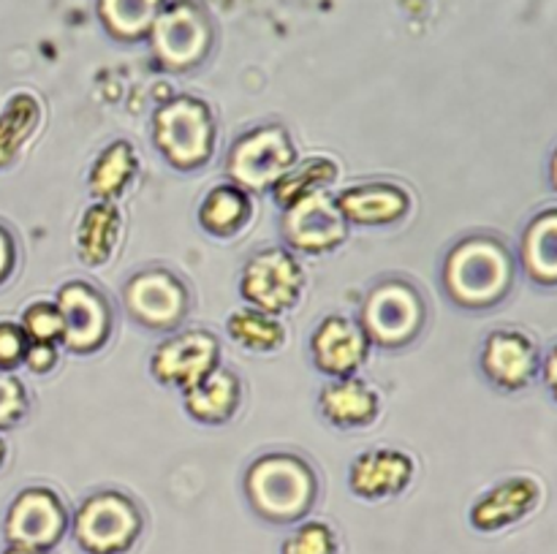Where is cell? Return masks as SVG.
Returning a JSON list of instances; mask_svg holds the SVG:
<instances>
[{
    "mask_svg": "<svg viewBox=\"0 0 557 554\" xmlns=\"http://www.w3.org/2000/svg\"><path fill=\"white\" fill-rule=\"evenodd\" d=\"M515 255L500 239L473 234L449 250L444 264V282L449 297L462 307H493L515 282Z\"/></svg>",
    "mask_w": 557,
    "mask_h": 554,
    "instance_id": "cell-1",
    "label": "cell"
},
{
    "mask_svg": "<svg viewBox=\"0 0 557 554\" xmlns=\"http://www.w3.org/2000/svg\"><path fill=\"white\" fill-rule=\"evenodd\" d=\"M245 492L264 519L294 521L313 505L315 476L299 456L267 454L248 467Z\"/></svg>",
    "mask_w": 557,
    "mask_h": 554,
    "instance_id": "cell-2",
    "label": "cell"
},
{
    "mask_svg": "<svg viewBox=\"0 0 557 554\" xmlns=\"http://www.w3.org/2000/svg\"><path fill=\"white\" fill-rule=\"evenodd\" d=\"M158 150L177 168H196L210 158L215 128L210 109L196 98H174L158 109L152 119Z\"/></svg>",
    "mask_w": 557,
    "mask_h": 554,
    "instance_id": "cell-3",
    "label": "cell"
},
{
    "mask_svg": "<svg viewBox=\"0 0 557 554\" xmlns=\"http://www.w3.org/2000/svg\"><path fill=\"white\" fill-rule=\"evenodd\" d=\"M424 324V302L406 280H384L368 293L362 307V329L368 340L384 348L411 342Z\"/></svg>",
    "mask_w": 557,
    "mask_h": 554,
    "instance_id": "cell-4",
    "label": "cell"
},
{
    "mask_svg": "<svg viewBox=\"0 0 557 554\" xmlns=\"http://www.w3.org/2000/svg\"><path fill=\"white\" fill-rule=\"evenodd\" d=\"M294 166V147L281 125H261L234 141L226 172L243 190H267Z\"/></svg>",
    "mask_w": 557,
    "mask_h": 554,
    "instance_id": "cell-5",
    "label": "cell"
},
{
    "mask_svg": "<svg viewBox=\"0 0 557 554\" xmlns=\"http://www.w3.org/2000/svg\"><path fill=\"white\" fill-rule=\"evenodd\" d=\"M141 530V514L125 494L98 492L82 503L74 536L90 554H114L128 549Z\"/></svg>",
    "mask_w": 557,
    "mask_h": 554,
    "instance_id": "cell-6",
    "label": "cell"
},
{
    "mask_svg": "<svg viewBox=\"0 0 557 554\" xmlns=\"http://www.w3.org/2000/svg\"><path fill=\"white\" fill-rule=\"evenodd\" d=\"M239 291L261 313H283L302 291V269L286 250H264L245 264Z\"/></svg>",
    "mask_w": 557,
    "mask_h": 554,
    "instance_id": "cell-7",
    "label": "cell"
},
{
    "mask_svg": "<svg viewBox=\"0 0 557 554\" xmlns=\"http://www.w3.org/2000/svg\"><path fill=\"white\" fill-rule=\"evenodd\" d=\"M346 217L337 206V199L326 190H315L294 201L283 215V234L288 244L302 253H324L337 248L346 239Z\"/></svg>",
    "mask_w": 557,
    "mask_h": 554,
    "instance_id": "cell-8",
    "label": "cell"
},
{
    "mask_svg": "<svg viewBox=\"0 0 557 554\" xmlns=\"http://www.w3.org/2000/svg\"><path fill=\"white\" fill-rule=\"evenodd\" d=\"M65 530V508L49 489H25L5 516V541L14 549L44 552Z\"/></svg>",
    "mask_w": 557,
    "mask_h": 554,
    "instance_id": "cell-9",
    "label": "cell"
},
{
    "mask_svg": "<svg viewBox=\"0 0 557 554\" xmlns=\"http://www.w3.org/2000/svg\"><path fill=\"white\" fill-rule=\"evenodd\" d=\"M542 367L539 345L520 329L490 331L482 348V369L493 386L504 391H520L536 378Z\"/></svg>",
    "mask_w": 557,
    "mask_h": 554,
    "instance_id": "cell-10",
    "label": "cell"
},
{
    "mask_svg": "<svg viewBox=\"0 0 557 554\" xmlns=\"http://www.w3.org/2000/svg\"><path fill=\"white\" fill-rule=\"evenodd\" d=\"M218 367V342L207 331H183L169 337L152 353V375L161 383L194 389Z\"/></svg>",
    "mask_w": 557,
    "mask_h": 554,
    "instance_id": "cell-11",
    "label": "cell"
},
{
    "mask_svg": "<svg viewBox=\"0 0 557 554\" xmlns=\"http://www.w3.org/2000/svg\"><path fill=\"white\" fill-rule=\"evenodd\" d=\"M125 304L131 315L152 329H172L180 324L188 307L185 288L172 272L150 269L131 277L125 286Z\"/></svg>",
    "mask_w": 557,
    "mask_h": 554,
    "instance_id": "cell-12",
    "label": "cell"
},
{
    "mask_svg": "<svg viewBox=\"0 0 557 554\" xmlns=\"http://www.w3.org/2000/svg\"><path fill=\"white\" fill-rule=\"evenodd\" d=\"M58 310L63 315V342L71 351H96L109 335L112 313L101 293L87 282H69L60 288Z\"/></svg>",
    "mask_w": 557,
    "mask_h": 554,
    "instance_id": "cell-13",
    "label": "cell"
},
{
    "mask_svg": "<svg viewBox=\"0 0 557 554\" xmlns=\"http://www.w3.org/2000/svg\"><path fill=\"white\" fill-rule=\"evenodd\" d=\"M310 351H313L315 367L324 369L326 375L348 378L368 356V335L354 320L332 315L313 331Z\"/></svg>",
    "mask_w": 557,
    "mask_h": 554,
    "instance_id": "cell-14",
    "label": "cell"
},
{
    "mask_svg": "<svg viewBox=\"0 0 557 554\" xmlns=\"http://www.w3.org/2000/svg\"><path fill=\"white\" fill-rule=\"evenodd\" d=\"M207 41H210V33H207L205 20L190 5H174L172 11H166L156 22V33H152L158 58L177 68L196 63L205 54Z\"/></svg>",
    "mask_w": 557,
    "mask_h": 554,
    "instance_id": "cell-15",
    "label": "cell"
},
{
    "mask_svg": "<svg viewBox=\"0 0 557 554\" xmlns=\"http://www.w3.org/2000/svg\"><path fill=\"white\" fill-rule=\"evenodd\" d=\"M413 462L403 451L395 449H375L368 454L357 456L351 465V489L359 498H389V494L403 492L411 483Z\"/></svg>",
    "mask_w": 557,
    "mask_h": 554,
    "instance_id": "cell-16",
    "label": "cell"
},
{
    "mask_svg": "<svg viewBox=\"0 0 557 554\" xmlns=\"http://www.w3.org/2000/svg\"><path fill=\"white\" fill-rule=\"evenodd\" d=\"M539 498H542V489L533 478L517 476L509 481L498 483L495 489H490L471 511V521L479 530H500L506 525H515L522 516L531 514L536 508Z\"/></svg>",
    "mask_w": 557,
    "mask_h": 554,
    "instance_id": "cell-17",
    "label": "cell"
},
{
    "mask_svg": "<svg viewBox=\"0 0 557 554\" xmlns=\"http://www.w3.org/2000/svg\"><path fill=\"white\" fill-rule=\"evenodd\" d=\"M343 217L362 226H384V223L400 221L411 206V199L403 188L386 182L354 185L337 196Z\"/></svg>",
    "mask_w": 557,
    "mask_h": 554,
    "instance_id": "cell-18",
    "label": "cell"
},
{
    "mask_svg": "<svg viewBox=\"0 0 557 554\" xmlns=\"http://www.w3.org/2000/svg\"><path fill=\"white\" fill-rule=\"evenodd\" d=\"M520 264L536 286L557 288V206L531 217L522 231Z\"/></svg>",
    "mask_w": 557,
    "mask_h": 554,
    "instance_id": "cell-19",
    "label": "cell"
},
{
    "mask_svg": "<svg viewBox=\"0 0 557 554\" xmlns=\"http://www.w3.org/2000/svg\"><path fill=\"white\" fill-rule=\"evenodd\" d=\"M321 411L337 427H364L379 416V394L364 380L341 378L321 391Z\"/></svg>",
    "mask_w": 557,
    "mask_h": 554,
    "instance_id": "cell-20",
    "label": "cell"
},
{
    "mask_svg": "<svg viewBox=\"0 0 557 554\" xmlns=\"http://www.w3.org/2000/svg\"><path fill=\"white\" fill-rule=\"evenodd\" d=\"M239 405V380L228 369L215 367L205 380L185 391V407L190 416L207 424H221L237 411Z\"/></svg>",
    "mask_w": 557,
    "mask_h": 554,
    "instance_id": "cell-21",
    "label": "cell"
},
{
    "mask_svg": "<svg viewBox=\"0 0 557 554\" xmlns=\"http://www.w3.org/2000/svg\"><path fill=\"white\" fill-rule=\"evenodd\" d=\"M250 217V199L248 190L239 185H218L205 196L199 206V223L210 234L228 237L237 234Z\"/></svg>",
    "mask_w": 557,
    "mask_h": 554,
    "instance_id": "cell-22",
    "label": "cell"
},
{
    "mask_svg": "<svg viewBox=\"0 0 557 554\" xmlns=\"http://www.w3.org/2000/svg\"><path fill=\"white\" fill-rule=\"evenodd\" d=\"M120 237V215L114 204L109 201H98L96 206L87 210V215L79 223V253L82 261L98 266L112 255L114 244Z\"/></svg>",
    "mask_w": 557,
    "mask_h": 554,
    "instance_id": "cell-23",
    "label": "cell"
},
{
    "mask_svg": "<svg viewBox=\"0 0 557 554\" xmlns=\"http://www.w3.org/2000/svg\"><path fill=\"white\" fill-rule=\"evenodd\" d=\"M139 163H136L134 150H131L128 141H114L107 150L98 155V161L92 163L90 172V190L98 199L109 201L114 196L123 193L125 185L131 182V177L136 174Z\"/></svg>",
    "mask_w": 557,
    "mask_h": 554,
    "instance_id": "cell-24",
    "label": "cell"
},
{
    "mask_svg": "<svg viewBox=\"0 0 557 554\" xmlns=\"http://www.w3.org/2000/svg\"><path fill=\"white\" fill-rule=\"evenodd\" d=\"M337 177V166L330 158H310V161L292 166L275 185L272 193L281 206H292L294 201L305 199V196L324 190L332 179Z\"/></svg>",
    "mask_w": 557,
    "mask_h": 554,
    "instance_id": "cell-25",
    "label": "cell"
},
{
    "mask_svg": "<svg viewBox=\"0 0 557 554\" xmlns=\"http://www.w3.org/2000/svg\"><path fill=\"white\" fill-rule=\"evenodd\" d=\"M228 335L239 342V345L250 348V351H272L283 342L286 331L277 318L261 310H239L228 318Z\"/></svg>",
    "mask_w": 557,
    "mask_h": 554,
    "instance_id": "cell-26",
    "label": "cell"
},
{
    "mask_svg": "<svg viewBox=\"0 0 557 554\" xmlns=\"http://www.w3.org/2000/svg\"><path fill=\"white\" fill-rule=\"evenodd\" d=\"M38 123V103L33 96H16L0 117V166L16 155L22 141L33 134Z\"/></svg>",
    "mask_w": 557,
    "mask_h": 554,
    "instance_id": "cell-27",
    "label": "cell"
},
{
    "mask_svg": "<svg viewBox=\"0 0 557 554\" xmlns=\"http://www.w3.org/2000/svg\"><path fill=\"white\" fill-rule=\"evenodd\" d=\"M158 0H101V14L107 25L120 36H139L152 25Z\"/></svg>",
    "mask_w": 557,
    "mask_h": 554,
    "instance_id": "cell-28",
    "label": "cell"
},
{
    "mask_svg": "<svg viewBox=\"0 0 557 554\" xmlns=\"http://www.w3.org/2000/svg\"><path fill=\"white\" fill-rule=\"evenodd\" d=\"M22 329L30 342H52L54 345L58 340H63V315H60L58 304H30L22 315Z\"/></svg>",
    "mask_w": 557,
    "mask_h": 554,
    "instance_id": "cell-29",
    "label": "cell"
},
{
    "mask_svg": "<svg viewBox=\"0 0 557 554\" xmlns=\"http://www.w3.org/2000/svg\"><path fill=\"white\" fill-rule=\"evenodd\" d=\"M337 543L335 536L321 521H308V525L297 527L292 536L283 543V554H335Z\"/></svg>",
    "mask_w": 557,
    "mask_h": 554,
    "instance_id": "cell-30",
    "label": "cell"
},
{
    "mask_svg": "<svg viewBox=\"0 0 557 554\" xmlns=\"http://www.w3.org/2000/svg\"><path fill=\"white\" fill-rule=\"evenodd\" d=\"M25 407H27V396L20 380L9 378V375H0V429L20 421Z\"/></svg>",
    "mask_w": 557,
    "mask_h": 554,
    "instance_id": "cell-31",
    "label": "cell"
},
{
    "mask_svg": "<svg viewBox=\"0 0 557 554\" xmlns=\"http://www.w3.org/2000/svg\"><path fill=\"white\" fill-rule=\"evenodd\" d=\"M27 345L30 342H27V335L22 326L9 324V320L0 324V367L11 369L20 362H25Z\"/></svg>",
    "mask_w": 557,
    "mask_h": 554,
    "instance_id": "cell-32",
    "label": "cell"
},
{
    "mask_svg": "<svg viewBox=\"0 0 557 554\" xmlns=\"http://www.w3.org/2000/svg\"><path fill=\"white\" fill-rule=\"evenodd\" d=\"M54 358L58 356H54L52 342H30V345H27L25 362L33 373H47V369H52Z\"/></svg>",
    "mask_w": 557,
    "mask_h": 554,
    "instance_id": "cell-33",
    "label": "cell"
},
{
    "mask_svg": "<svg viewBox=\"0 0 557 554\" xmlns=\"http://www.w3.org/2000/svg\"><path fill=\"white\" fill-rule=\"evenodd\" d=\"M542 378H544V386H547L549 396L557 402V342L549 348L547 358L542 362Z\"/></svg>",
    "mask_w": 557,
    "mask_h": 554,
    "instance_id": "cell-34",
    "label": "cell"
},
{
    "mask_svg": "<svg viewBox=\"0 0 557 554\" xmlns=\"http://www.w3.org/2000/svg\"><path fill=\"white\" fill-rule=\"evenodd\" d=\"M11 266H14V242L5 228H0V282L9 277Z\"/></svg>",
    "mask_w": 557,
    "mask_h": 554,
    "instance_id": "cell-35",
    "label": "cell"
},
{
    "mask_svg": "<svg viewBox=\"0 0 557 554\" xmlns=\"http://www.w3.org/2000/svg\"><path fill=\"white\" fill-rule=\"evenodd\" d=\"M549 185L557 190V147H555L553 158H549Z\"/></svg>",
    "mask_w": 557,
    "mask_h": 554,
    "instance_id": "cell-36",
    "label": "cell"
},
{
    "mask_svg": "<svg viewBox=\"0 0 557 554\" xmlns=\"http://www.w3.org/2000/svg\"><path fill=\"white\" fill-rule=\"evenodd\" d=\"M5 554H44V552H30V549H9Z\"/></svg>",
    "mask_w": 557,
    "mask_h": 554,
    "instance_id": "cell-37",
    "label": "cell"
},
{
    "mask_svg": "<svg viewBox=\"0 0 557 554\" xmlns=\"http://www.w3.org/2000/svg\"><path fill=\"white\" fill-rule=\"evenodd\" d=\"M3 459H5V445L3 440H0V465H3Z\"/></svg>",
    "mask_w": 557,
    "mask_h": 554,
    "instance_id": "cell-38",
    "label": "cell"
}]
</instances>
